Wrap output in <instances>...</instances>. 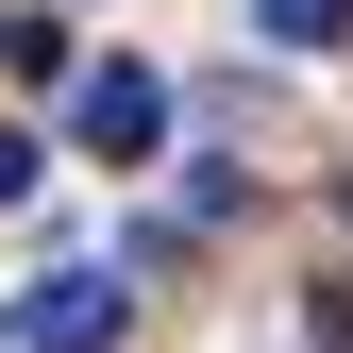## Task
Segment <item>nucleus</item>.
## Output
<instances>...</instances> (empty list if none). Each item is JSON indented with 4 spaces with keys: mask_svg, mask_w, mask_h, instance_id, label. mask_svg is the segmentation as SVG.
<instances>
[{
    "mask_svg": "<svg viewBox=\"0 0 353 353\" xmlns=\"http://www.w3.org/2000/svg\"><path fill=\"white\" fill-rule=\"evenodd\" d=\"M68 135L101 152V168H152V152H168V68H135V51L68 68Z\"/></svg>",
    "mask_w": 353,
    "mask_h": 353,
    "instance_id": "1",
    "label": "nucleus"
},
{
    "mask_svg": "<svg viewBox=\"0 0 353 353\" xmlns=\"http://www.w3.org/2000/svg\"><path fill=\"white\" fill-rule=\"evenodd\" d=\"M0 336H17V353H118V336H135V286H118V270H51Z\"/></svg>",
    "mask_w": 353,
    "mask_h": 353,
    "instance_id": "2",
    "label": "nucleus"
},
{
    "mask_svg": "<svg viewBox=\"0 0 353 353\" xmlns=\"http://www.w3.org/2000/svg\"><path fill=\"white\" fill-rule=\"evenodd\" d=\"M252 34H270V51H336V34H353V0H252Z\"/></svg>",
    "mask_w": 353,
    "mask_h": 353,
    "instance_id": "3",
    "label": "nucleus"
},
{
    "mask_svg": "<svg viewBox=\"0 0 353 353\" xmlns=\"http://www.w3.org/2000/svg\"><path fill=\"white\" fill-rule=\"evenodd\" d=\"M34 168H51V152H34L17 118H0V202H34Z\"/></svg>",
    "mask_w": 353,
    "mask_h": 353,
    "instance_id": "4",
    "label": "nucleus"
}]
</instances>
